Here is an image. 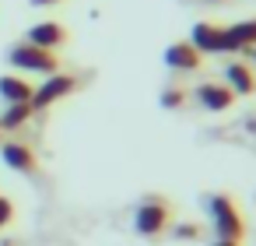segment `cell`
<instances>
[{"instance_id":"obj_6","label":"cell","mask_w":256,"mask_h":246,"mask_svg":"<svg viewBox=\"0 0 256 246\" xmlns=\"http://www.w3.org/2000/svg\"><path fill=\"white\" fill-rule=\"evenodd\" d=\"M252 46H256V18L221 29V53H238V50H252Z\"/></svg>"},{"instance_id":"obj_15","label":"cell","mask_w":256,"mask_h":246,"mask_svg":"<svg viewBox=\"0 0 256 246\" xmlns=\"http://www.w3.org/2000/svg\"><path fill=\"white\" fill-rule=\"evenodd\" d=\"M176 239H200V225H193V221L176 225Z\"/></svg>"},{"instance_id":"obj_1","label":"cell","mask_w":256,"mask_h":246,"mask_svg":"<svg viewBox=\"0 0 256 246\" xmlns=\"http://www.w3.org/2000/svg\"><path fill=\"white\" fill-rule=\"evenodd\" d=\"M168 221H172V204H168L165 197H158V193L144 197V200L137 204V211H134V228H137V235H144V239L162 235V232L168 228Z\"/></svg>"},{"instance_id":"obj_2","label":"cell","mask_w":256,"mask_h":246,"mask_svg":"<svg viewBox=\"0 0 256 246\" xmlns=\"http://www.w3.org/2000/svg\"><path fill=\"white\" fill-rule=\"evenodd\" d=\"M207 207H210V221H214L218 239H235V242H242V235H246V218H242L238 204H235L232 197H224V193H214V197L207 200Z\"/></svg>"},{"instance_id":"obj_9","label":"cell","mask_w":256,"mask_h":246,"mask_svg":"<svg viewBox=\"0 0 256 246\" xmlns=\"http://www.w3.org/2000/svg\"><path fill=\"white\" fill-rule=\"evenodd\" d=\"M190 46L204 57V53H221V25L214 22H196L190 32Z\"/></svg>"},{"instance_id":"obj_8","label":"cell","mask_w":256,"mask_h":246,"mask_svg":"<svg viewBox=\"0 0 256 246\" xmlns=\"http://www.w3.org/2000/svg\"><path fill=\"white\" fill-rule=\"evenodd\" d=\"M70 36H67V29L60 25V22H39L36 29H28V39L25 43H32V46H39V50H60L64 43H67Z\"/></svg>"},{"instance_id":"obj_16","label":"cell","mask_w":256,"mask_h":246,"mask_svg":"<svg viewBox=\"0 0 256 246\" xmlns=\"http://www.w3.org/2000/svg\"><path fill=\"white\" fill-rule=\"evenodd\" d=\"M11 218H14V204H11L8 197H0V228H4Z\"/></svg>"},{"instance_id":"obj_3","label":"cell","mask_w":256,"mask_h":246,"mask_svg":"<svg viewBox=\"0 0 256 246\" xmlns=\"http://www.w3.org/2000/svg\"><path fill=\"white\" fill-rule=\"evenodd\" d=\"M8 64L28 74H56L60 71V57L53 50H39L32 43H14L8 50Z\"/></svg>"},{"instance_id":"obj_10","label":"cell","mask_w":256,"mask_h":246,"mask_svg":"<svg viewBox=\"0 0 256 246\" xmlns=\"http://www.w3.org/2000/svg\"><path fill=\"white\" fill-rule=\"evenodd\" d=\"M165 64L172 67V71H200L204 67V57L190 46V43H172L168 50H165Z\"/></svg>"},{"instance_id":"obj_14","label":"cell","mask_w":256,"mask_h":246,"mask_svg":"<svg viewBox=\"0 0 256 246\" xmlns=\"http://www.w3.org/2000/svg\"><path fill=\"white\" fill-rule=\"evenodd\" d=\"M182 102H186V92H182V88H165V92H162V106H165V109H179Z\"/></svg>"},{"instance_id":"obj_7","label":"cell","mask_w":256,"mask_h":246,"mask_svg":"<svg viewBox=\"0 0 256 246\" xmlns=\"http://www.w3.org/2000/svg\"><path fill=\"white\" fill-rule=\"evenodd\" d=\"M193 99H196L204 109H210V113H224V109H232V106H235V92H232L228 85H214V81L196 85Z\"/></svg>"},{"instance_id":"obj_18","label":"cell","mask_w":256,"mask_h":246,"mask_svg":"<svg viewBox=\"0 0 256 246\" xmlns=\"http://www.w3.org/2000/svg\"><path fill=\"white\" fill-rule=\"evenodd\" d=\"M214 246H242V242H235V239H218Z\"/></svg>"},{"instance_id":"obj_4","label":"cell","mask_w":256,"mask_h":246,"mask_svg":"<svg viewBox=\"0 0 256 246\" xmlns=\"http://www.w3.org/2000/svg\"><path fill=\"white\" fill-rule=\"evenodd\" d=\"M74 88H78V78H74V74H60V71H56L53 78H46V81L32 92L28 106H32V113H39V109H46V106H53V102L67 99Z\"/></svg>"},{"instance_id":"obj_17","label":"cell","mask_w":256,"mask_h":246,"mask_svg":"<svg viewBox=\"0 0 256 246\" xmlns=\"http://www.w3.org/2000/svg\"><path fill=\"white\" fill-rule=\"evenodd\" d=\"M36 8H53V4H60V0H32Z\"/></svg>"},{"instance_id":"obj_11","label":"cell","mask_w":256,"mask_h":246,"mask_svg":"<svg viewBox=\"0 0 256 246\" xmlns=\"http://www.w3.org/2000/svg\"><path fill=\"white\" fill-rule=\"evenodd\" d=\"M224 78H228V88H232L235 95H252V92H256V74H252L246 64H238V60H232V64L224 67Z\"/></svg>"},{"instance_id":"obj_13","label":"cell","mask_w":256,"mask_h":246,"mask_svg":"<svg viewBox=\"0 0 256 246\" xmlns=\"http://www.w3.org/2000/svg\"><path fill=\"white\" fill-rule=\"evenodd\" d=\"M28 120H32V106H28V102H14V106H8L4 113H0V134L22 130Z\"/></svg>"},{"instance_id":"obj_19","label":"cell","mask_w":256,"mask_h":246,"mask_svg":"<svg viewBox=\"0 0 256 246\" xmlns=\"http://www.w3.org/2000/svg\"><path fill=\"white\" fill-rule=\"evenodd\" d=\"M246 53H249V57H252V60H256V46H252V50H246Z\"/></svg>"},{"instance_id":"obj_12","label":"cell","mask_w":256,"mask_h":246,"mask_svg":"<svg viewBox=\"0 0 256 246\" xmlns=\"http://www.w3.org/2000/svg\"><path fill=\"white\" fill-rule=\"evenodd\" d=\"M32 92H36V88H32L25 78H11V74L0 78V99H4L8 106H14V102H28Z\"/></svg>"},{"instance_id":"obj_5","label":"cell","mask_w":256,"mask_h":246,"mask_svg":"<svg viewBox=\"0 0 256 246\" xmlns=\"http://www.w3.org/2000/svg\"><path fill=\"white\" fill-rule=\"evenodd\" d=\"M0 158H4V165H8V169H14V172H25V176L39 172V155H36L28 144H22V141H8V144H0Z\"/></svg>"}]
</instances>
